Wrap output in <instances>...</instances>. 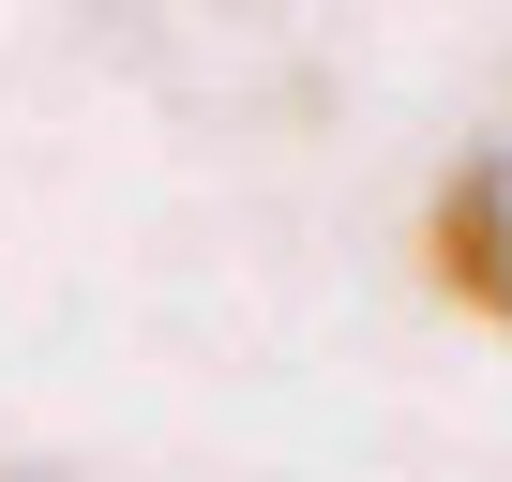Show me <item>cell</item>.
Listing matches in <instances>:
<instances>
[{
	"mask_svg": "<svg viewBox=\"0 0 512 482\" xmlns=\"http://www.w3.org/2000/svg\"><path fill=\"white\" fill-rule=\"evenodd\" d=\"M437 287H452V302H482V317L512 332V121L437 181Z\"/></svg>",
	"mask_w": 512,
	"mask_h": 482,
	"instance_id": "obj_1",
	"label": "cell"
}]
</instances>
